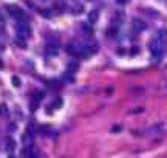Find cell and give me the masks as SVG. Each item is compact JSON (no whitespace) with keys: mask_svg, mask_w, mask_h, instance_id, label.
<instances>
[{"mask_svg":"<svg viewBox=\"0 0 167 158\" xmlns=\"http://www.w3.org/2000/svg\"><path fill=\"white\" fill-rule=\"evenodd\" d=\"M82 28H84V33H85V34H93V30H91L88 25H84Z\"/></svg>","mask_w":167,"mask_h":158,"instance_id":"e0dca14e","label":"cell"},{"mask_svg":"<svg viewBox=\"0 0 167 158\" xmlns=\"http://www.w3.org/2000/svg\"><path fill=\"white\" fill-rule=\"evenodd\" d=\"M150 51H152V56H155L156 59H159L164 53V47H162V42L159 39H155L150 42Z\"/></svg>","mask_w":167,"mask_h":158,"instance_id":"3957f363","label":"cell"},{"mask_svg":"<svg viewBox=\"0 0 167 158\" xmlns=\"http://www.w3.org/2000/svg\"><path fill=\"white\" fill-rule=\"evenodd\" d=\"M31 141H33V137L30 135V132L23 135V143H25V144H31Z\"/></svg>","mask_w":167,"mask_h":158,"instance_id":"5bb4252c","label":"cell"},{"mask_svg":"<svg viewBox=\"0 0 167 158\" xmlns=\"http://www.w3.org/2000/svg\"><path fill=\"white\" fill-rule=\"evenodd\" d=\"M6 113H8L6 105H0V115H6Z\"/></svg>","mask_w":167,"mask_h":158,"instance_id":"ac0fdd59","label":"cell"},{"mask_svg":"<svg viewBox=\"0 0 167 158\" xmlns=\"http://www.w3.org/2000/svg\"><path fill=\"white\" fill-rule=\"evenodd\" d=\"M78 67H79V65H78L76 62H70V64H68V72H70V73H74V72L78 70Z\"/></svg>","mask_w":167,"mask_h":158,"instance_id":"7c38bea8","label":"cell"},{"mask_svg":"<svg viewBox=\"0 0 167 158\" xmlns=\"http://www.w3.org/2000/svg\"><path fill=\"white\" fill-rule=\"evenodd\" d=\"M98 16H99V13H98L96 9L90 11V13H88V22H90V24H94V22L98 20Z\"/></svg>","mask_w":167,"mask_h":158,"instance_id":"52a82bcc","label":"cell"},{"mask_svg":"<svg viewBox=\"0 0 167 158\" xmlns=\"http://www.w3.org/2000/svg\"><path fill=\"white\" fill-rule=\"evenodd\" d=\"M116 2H118V3H119V5H124V3H125V2H127V0H116Z\"/></svg>","mask_w":167,"mask_h":158,"instance_id":"7402d4cb","label":"cell"},{"mask_svg":"<svg viewBox=\"0 0 167 158\" xmlns=\"http://www.w3.org/2000/svg\"><path fill=\"white\" fill-rule=\"evenodd\" d=\"M16 45H19L20 48H25L27 47V43L23 42V39H20V37H16Z\"/></svg>","mask_w":167,"mask_h":158,"instance_id":"9a60e30c","label":"cell"},{"mask_svg":"<svg viewBox=\"0 0 167 158\" xmlns=\"http://www.w3.org/2000/svg\"><path fill=\"white\" fill-rule=\"evenodd\" d=\"M136 53H139V48L138 47H133L132 48V54H136Z\"/></svg>","mask_w":167,"mask_h":158,"instance_id":"d6986e66","label":"cell"},{"mask_svg":"<svg viewBox=\"0 0 167 158\" xmlns=\"http://www.w3.org/2000/svg\"><path fill=\"white\" fill-rule=\"evenodd\" d=\"M22 158H34L33 149L31 147H25V149L22 150Z\"/></svg>","mask_w":167,"mask_h":158,"instance_id":"ba28073f","label":"cell"},{"mask_svg":"<svg viewBox=\"0 0 167 158\" xmlns=\"http://www.w3.org/2000/svg\"><path fill=\"white\" fill-rule=\"evenodd\" d=\"M33 98H34V101H37V102H39V101H42V99L45 98V93H43V92H40V90H36V92L33 93Z\"/></svg>","mask_w":167,"mask_h":158,"instance_id":"30bf717a","label":"cell"},{"mask_svg":"<svg viewBox=\"0 0 167 158\" xmlns=\"http://www.w3.org/2000/svg\"><path fill=\"white\" fill-rule=\"evenodd\" d=\"M62 102H64L62 98H56V99L51 102V105H53V108H60V107H62Z\"/></svg>","mask_w":167,"mask_h":158,"instance_id":"8fae6325","label":"cell"},{"mask_svg":"<svg viewBox=\"0 0 167 158\" xmlns=\"http://www.w3.org/2000/svg\"><path fill=\"white\" fill-rule=\"evenodd\" d=\"M16 34H17V37L25 40V39H28L31 36V28L27 24H23V22H17V25H16Z\"/></svg>","mask_w":167,"mask_h":158,"instance_id":"7a4b0ae2","label":"cell"},{"mask_svg":"<svg viewBox=\"0 0 167 158\" xmlns=\"http://www.w3.org/2000/svg\"><path fill=\"white\" fill-rule=\"evenodd\" d=\"M2 50H5V43L0 40V51H2Z\"/></svg>","mask_w":167,"mask_h":158,"instance_id":"44dd1931","label":"cell"},{"mask_svg":"<svg viewBox=\"0 0 167 158\" xmlns=\"http://www.w3.org/2000/svg\"><path fill=\"white\" fill-rule=\"evenodd\" d=\"M45 53L48 56H56L57 54V47H54L53 43H46L45 45Z\"/></svg>","mask_w":167,"mask_h":158,"instance_id":"8992f818","label":"cell"},{"mask_svg":"<svg viewBox=\"0 0 167 158\" xmlns=\"http://www.w3.org/2000/svg\"><path fill=\"white\" fill-rule=\"evenodd\" d=\"M0 68H3V61L0 59Z\"/></svg>","mask_w":167,"mask_h":158,"instance_id":"603a6c76","label":"cell"},{"mask_svg":"<svg viewBox=\"0 0 167 158\" xmlns=\"http://www.w3.org/2000/svg\"><path fill=\"white\" fill-rule=\"evenodd\" d=\"M9 158H14V156H9Z\"/></svg>","mask_w":167,"mask_h":158,"instance_id":"cb8c5ba5","label":"cell"},{"mask_svg":"<svg viewBox=\"0 0 167 158\" xmlns=\"http://www.w3.org/2000/svg\"><path fill=\"white\" fill-rule=\"evenodd\" d=\"M40 14H42L45 19H51V16H53V13H51L50 9H40Z\"/></svg>","mask_w":167,"mask_h":158,"instance_id":"4fadbf2b","label":"cell"},{"mask_svg":"<svg viewBox=\"0 0 167 158\" xmlns=\"http://www.w3.org/2000/svg\"><path fill=\"white\" fill-rule=\"evenodd\" d=\"M6 11H8V14H9L11 17H14L17 22H23V24H27V20H28L27 14L23 13V9L19 8L17 5H8V6H6Z\"/></svg>","mask_w":167,"mask_h":158,"instance_id":"6da1fadb","label":"cell"},{"mask_svg":"<svg viewBox=\"0 0 167 158\" xmlns=\"http://www.w3.org/2000/svg\"><path fill=\"white\" fill-rule=\"evenodd\" d=\"M111 132H121V127H119V126H114V127L111 129Z\"/></svg>","mask_w":167,"mask_h":158,"instance_id":"ffe728a7","label":"cell"},{"mask_svg":"<svg viewBox=\"0 0 167 158\" xmlns=\"http://www.w3.org/2000/svg\"><path fill=\"white\" fill-rule=\"evenodd\" d=\"M132 25H133V30L135 31H144L146 28H147V24L144 20H141V19H133V22H132Z\"/></svg>","mask_w":167,"mask_h":158,"instance_id":"277c9868","label":"cell"},{"mask_svg":"<svg viewBox=\"0 0 167 158\" xmlns=\"http://www.w3.org/2000/svg\"><path fill=\"white\" fill-rule=\"evenodd\" d=\"M158 39H159L162 43H164V42H167V30H164V28H162V30H159V31H158Z\"/></svg>","mask_w":167,"mask_h":158,"instance_id":"9c48e42d","label":"cell"},{"mask_svg":"<svg viewBox=\"0 0 167 158\" xmlns=\"http://www.w3.org/2000/svg\"><path fill=\"white\" fill-rule=\"evenodd\" d=\"M5 150H6L8 153H13V152L16 150V141H14L11 137H8V138L5 140Z\"/></svg>","mask_w":167,"mask_h":158,"instance_id":"5b68a950","label":"cell"},{"mask_svg":"<svg viewBox=\"0 0 167 158\" xmlns=\"http://www.w3.org/2000/svg\"><path fill=\"white\" fill-rule=\"evenodd\" d=\"M20 84H22L20 79H19L17 76H13V85H14V87H20Z\"/></svg>","mask_w":167,"mask_h":158,"instance_id":"2e32d148","label":"cell"}]
</instances>
